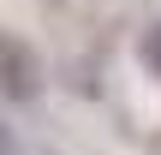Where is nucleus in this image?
I'll return each mask as SVG.
<instances>
[{"label": "nucleus", "instance_id": "f03ea898", "mask_svg": "<svg viewBox=\"0 0 161 155\" xmlns=\"http://www.w3.org/2000/svg\"><path fill=\"white\" fill-rule=\"evenodd\" d=\"M137 54H143V66L161 78V24H155V30H143V48H137Z\"/></svg>", "mask_w": 161, "mask_h": 155}, {"label": "nucleus", "instance_id": "f257e3e1", "mask_svg": "<svg viewBox=\"0 0 161 155\" xmlns=\"http://www.w3.org/2000/svg\"><path fill=\"white\" fill-rule=\"evenodd\" d=\"M42 90V60L24 36H0V96L6 102H30Z\"/></svg>", "mask_w": 161, "mask_h": 155}, {"label": "nucleus", "instance_id": "7ed1b4c3", "mask_svg": "<svg viewBox=\"0 0 161 155\" xmlns=\"http://www.w3.org/2000/svg\"><path fill=\"white\" fill-rule=\"evenodd\" d=\"M0 155H6V137H0Z\"/></svg>", "mask_w": 161, "mask_h": 155}]
</instances>
